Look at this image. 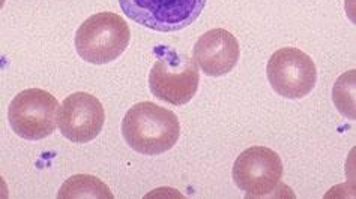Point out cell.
Here are the masks:
<instances>
[{
    "label": "cell",
    "instance_id": "obj_1",
    "mask_svg": "<svg viewBox=\"0 0 356 199\" xmlns=\"http://www.w3.org/2000/svg\"><path fill=\"white\" fill-rule=\"evenodd\" d=\"M122 135L137 153L156 156L175 147L181 125L173 111L154 102H140L127 111L122 120Z\"/></svg>",
    "mask_w": 356,
    "mask_h": 199
},
{
    "label": "cell",
    "instance_id": "obj_2",
    "mask_svg": "<svg viewBox=\"0 0 356 199\" xmlns=\"http://www.w3.org/2000/svg\"><path fill=\"white\" fill-rule=\"evenodd\" d=\"M156 60L149 72V89L159 101L185 105L197 93L199 68L195 60L168 46H156Z\"/></svg>",
    "mask_w": 356,
    "mask_h": 199
},
{
    "label": "cell",
    "instance_id": "obj_3",
    "mask_svg": "<svg viewBox=\"0 0 356 199\" xmlns=\"http://www.w3.org/2000/svg\"><path fill=\"white\" fill-rule=\"evenodd\" d=\"M131 40L127 21L115 12L89 17L76 33V50L84 62L106 64L124 54Z\"/></svg>",
    "mask_w": 356,
    "mask_h": 199
},
{
    "label": "cell",
    "instance_id": "obj_4",
    "mask_svg": "<svg viewBox=\"0 0 356 199\" xmlns=\"http://www.w3.org/2000/svg\"><path fill=\"white\" fill-rule=\"evenodd\" d=\"M122 11L137 24L156 32H179L191 26L206 0H119Z\"/></svg>",
    "mask_w": 356,
    "mask_h": 199
},
{
    "label": "cell",
    "instance_id": "obj_5",
    "mask_svg": "<svg viewBox=\"0 0 356 199\" xmlns=\"http://www.w3.org/2000/svg\"><path fill=\"white\" fill-rule=\"evenodd\" d=\"M59 102L42 89H27L18 93L9 105L8 119L15 134L29 141L50 137L58 123Z\"/></svg>",
    "mask_w": 356,
    "mask_h": 199
},
{
    "label": "cell",
    "instance_id": "obj_6",
    "mask_svg": "<svg viewBox=\"0 0 356 199\" xmlns=\"http://www.w3.org/2000/svg\"><path fill=\"white\" fill-rule=\"evenodd\" d=\"M266 73L270 87L287 99L305 98L317 81V69L312 57L293 46L280 49L270 55Z\"/></svg>",
    "mask_w": 356,
    "mask_h": 199
},
{
    "label": "cell",
    "instance_id": "obj_7",
    "mask_svg": "<svg viewBox=\"0 0 356 199\" xmlns=\"http://www.w3.org/2000/svg\"><path fill=\"white\" fill-rule=\"evenodd\" d=\"M235 184L247 198H264L273 193L283 177V164L274 150L250 147L235 160L232 171Z\"/></svg>",
    "mask_w": 356,
    "mask_h": 199
},
{
    "label": "cell",
    "instance_id": "obj_8",
    "mask_svg": "<svg viewBox=\"0 0 356 199\" xmlns=\"http://www.w3.org/2000/svg\"><path fill=\"white\" fill-rule=\"evenodd\" d=\"M106 112L102 103L89 93L79 92L62 102L58 111L60 134L76 144H86L102 130Z\"/></svg>",
    "mask_w": 356,
    "mask_h": 199
},
{
    "label": "cell",
    "instance_id": "obj_9",
    "mask_svg": "<svg viewBox=\"0 0 356 199\" xmlns=\"http://www.w3.org/2000/svg\"><path fill=\"white\" fill-rule=\"evenodd\" d=\"M241 55L239 42L224 28H212L194 45L193 59L208 77H222L235 68Z\"/></svg>",
    "mask_w": 356,
    "mask_h": 199
},
{
    "label": "cell",
    "instance_id": "obj_10",
    "mask_svg": "<svg viewBox=\"0 0 356 199\" xmlns=\"http://www.w3.org/2000/svg\"><path fill=\"white\" fill-rule=\"evenodd\" d=\"M58 198L60 199H80V198H101V199H111L113 193L110 189L101 182L99 178L88 175V174H77L70 177L67 182L62 184L58 192Z\"/></svg>",
    "mask_w": 356,
    "mask_h": 199
},
{
    "label": "cell",
    "instance_id": "obj_11",
    "mask_svg": "<svg viewBox=\"0 0 356 199\" xmlns=\"http://www.w3.org/2000/svg\"><path fill=\"white\" fill-rule=\"evenodd\" d=\"M332 98L335 107L339 108L343 116L355 120V71L346 72L337 80Z\"/></svg>",
    "mask_w": 356,
    "mask_h": 199
}]
</instances>
